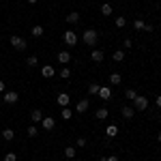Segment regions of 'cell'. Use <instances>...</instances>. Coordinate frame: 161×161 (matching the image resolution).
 I'll return each instance as SVG.
<instances>
[{"instance_id":"27","label":"cell","mask_w":161,"mask_h":161,"mask_svg":"<svg viewBox=\"0 0 161 161\" xmlns=\"http://www.w3.org/2000/svg\"><path fill=\"white\" fill-rule=\"evenodd\" d=\"M101 13H103V15H112V4L103 2V4H101Z\"/></svg>"},{"instance_id":"19","label":"cell","mask_w":161,"mask_h":161,"mask_svg":"<svg viewBox=\"0 0 161 161\" xmlns=\"http://www.w3.org/2000/svg\"><path fill=\"white\" fill-rule=\"evenodd\" d=\"M67 22H69V24H77V22H80V13L71 11L69 15H67Z\"/></svg>"},{"instance_id":"7","label":"cell","mask_w":161,"mask_h":161,"mask_svg":"<svg viewBox=\"0 0 161 161\" xmlns=\"http://www.w3.org/2000/svg\"><path fill=\"white\" fill-rule=\"evenodd\" d=\"M41 125H43V129H45V131H52V129L56 127V120H54L52 116H43V120H41Z\"/></svg>"},{"instance_id":"13","label":"cell","mask_w":161,"mask_h":161,"mask_svg":"<svg viewBox=\"0 0 161 161\" xmlns=\"http://www.w3.org/2000/svg\"><path fill=\"white\" fill-rule=\"evenodd\" d=\"M108 116H110V112L105 110V108H99V110L95 112V118H97V120H105Z\"/></svg>"},{"instance_id":"11","label":"cell","mask_w":161,"mask_h":161,"mask_svg":"<svg viewBox=\"0 0 161 161\" xmlns=\"http://www.w3.org/2000/svg\"><path fill=\"white\" fill-rule=\"evenodd\" d=\"M120 114H123V118H125V120H131V118L136 116V110L127 105V108H123V110H120Z\"/></svg>"},{"instance_id":"20","label":"cell","mask_w":161,"mask_h":161,"mask_svg":"<svg viewBox=\"0 0 161 161\" xmlns=\"http://www.w3.org/2000/svg\"><path fill=\"white\" fill-rule=\"evenodd\" d=\"M112 58H114V62H123L125 60V52L123 50H116L114 54H112Z\"/></svg>"},{"instance_id":"23","label":"cell","mask_w":161,"mask_h":161,"mask_svg":"<svg viewBox=\"0 0 161 161\" xmlns=\"http://www.w3.org/2000/svg\"><path fill=\"white\" fill-rule=\"evenodd\" d=\"M26 136H28V137H37L39 136V129L35 127V125H32V127H28V129H26Z\"/></svg>"},{"instance_id":"22","label":"cell","mask_w":161,"mask_h":161,"mask_svg":"<svg viewBox=\"0 0 161 161\" xmlns=\"http://www.w3.org/2000/svg\"><path fill=\"white\" fill-rule=\"evenodd\" d=\"M30 32H32V37H43V32H45V30H43V26H32V30H30Z\"/></svg>"},{"instance_id":"40","label":"cell","mask_w":161,"mask_h":161,"mask_svg":"<svg viewBox=\"0 0 161 161\" xmlns=\"http://www.w3.org/2000/svg\"><path fill=\"white\" fill-rule=\"evenodd\" d=\"M28 2H30V4H35V2H39V0H28Z\"/></svg>"},{"instance_id":"32","label":"cell","mask_w":161,"mask_h":161,"mask_svg":"<svg viewBox=\"0 0 161 161\" xmlns=\"http://www.w3.org/2000/svg\"><path fill=\"white\" fill-rule=\"evenodd\" d=\"M144 26H146V22H142V19H136L133 22V28L136 30H144Z\"/></svg>"},{"instance_id":"10","label":"cell","mask_w":161,"mask_h":161,"mask_svg":"<svg viewBox=\"0 0 161 161\" xmlns=\"http://www.w3.org/2000/svg\"><path fill=\"white\" fill-rule=\"evenodd\" d=\"M58 62H60V64H69V62H71V54L67 50L58 52Z\"/></svg>"},{"instance_id":"16","label":"cell","mask_w":161,"mask_h":161,"mask_svg":"<svg viewBox=\"0 0 161 161\" xmlns=\"http://www.w3.org/2000/svg\"><path fill=\"white\" fill-rule=\"evenodd\" d=\"M90 58H92V62H103V52L101 50H92Z\"/></svg>"},{"instance_id":"6","label":"cell","mask_w":161,"mask_h":161,"mask_svg":"<svg viewBox=\"0 0 161 161\" xmlns=\"http://www.w3.org/2000/svg\"><path fill=\"white\" fill-rule=\"evenodd\" d=\"M56 103H58L60 108H69V103H71V97H69V92H60V95L56 97Z\"/></svg>"},{"instance_id":"5","label":"cell","mask_w":161,"mask_h":161,"mask_svg":"<svg viewBox=\"0 0 161 161\" xmlns=\"http://www.w3.org/2000/svg\"><path fill=\"white\" fill-rule=\"evenodd\" d=\"M62 39H64V43H67L69 47H73L75 43H77V35H75V30H67V32L62 35Z\"/></svg>"},{"instance_id":"14","label":"cell","mask_w":161,"mask_h":161,"mask_svg":"<svg viewBox=\"0 0 161 161\" xmlns=\"http://www.w3.org/2000/svg\"><path fill=\"white\" fill-rule=\"evenodd\" d=\"M105 136H108V140L116 137V136H118V127H116V125H110V127L105 129Z\"/></svg>"},{"instance_id":"35","label":"cell","mask_w":161,"mask_h":161,"mask_svg":"<svg viewBox=\"0 0 161 161\" xmlns=\"http://www.w3.org/2000/svg\"><path fill=\"white\" fill-rule=\"evenodd\" d=\"M153 30H155V28H153L150 24H146V26H144V32H153Z\"/></svg>"},{"instance_id":"26","label":"cell","mask_w":161,"mask_h":161,"mask_svg":"<svg viewBox=\"0 0 161 161\" xmlns=\"http://www.w3.org/2000/svg\"><path fill=\"white\" fill-rule=\"evenodd\" d=\"M26 64H28V67H37L39 58H37V56H28V58H26Z\"/></svg>"},{"instance_id":"9","label":"cell","mask_w":161,"mask_h":161,"mask_svg":"<svg viewBox=\"0 0 161 161\" xmlns=\"http://www.w3.org/2000/svg\"><path fill=\"white\" fill-rule=\"evenodd\" d=\"M41 75L50 80V77H54V75H56V71H54V67H52V64H43V67H41Z\"/></svg>"},{"instance_id":"8","label":"cell","mask_w":161,"mask_h":161,"mask_svg":"<svg viewBox=\"0 0 161 161\" xmlns=\"http://www.w3.org/2000/svg\"><path fill=\"white\" fill-rule=\"evenodd\" d=\"M97 95H99L103 101H108V99H112V88L110 86H99V92H97Z\"/></svg>"},{"instance_id":"33","label":"cell","mask_w":161,"mask_h":161,"mask_svg":"<svg viewBox=\"0 0 161 161\" xmlns=\"http://www.w3.org/2000/svg\"><path fill=\"white\" fill-rule=\"evenodd\" d=\"M4 161H17V155L15 153H7L4 155Z\"/></svg>"},{"instance_id":"18","label":"cell","mask_w":161,"mask_h":161,"mask_svg":"<svg viewBox=\"0 0 161 161\" xmlns=\"http://www.w3.org/2000/svg\"><path fill=\"white\" fill-rule=\"evenodd\" d=\"M75 155H77V148H75V146H67V148H64V157H67V159H73Z\"/></svg>"},{"instance_id":"17","label":"cell","mask_w":161,"mask_h":161,"mask_svg":"<svg viewBox=\"0 0 161 161\" xmlns=\"http://www.w3.org/2000/svg\"><path fill=\"white\" fill-rule=\"evenodd\" d=\"M30 118H32V123H41V120H43V112L41 110H32Z\"/></svg>"},{"instance_id":"21","label":"cell","mask_w":161,"mask_h":161,"mask_svg":"<svg viewBox=\"0 0 161 161\" xmlns=\"http://www.w3.org/2000/svg\"><path fill=\"white\" fill-rule=\"evenodd\" d=\"M60 116L64 118V120H71V118H73V112H71V108H62Z\"/></svg>"},{"instance_id":"24","label":"cell","mask_w":161,"mask_h":161,"mask_svg":"<svg viewBox=\"0 0 161 161\" xmlns=\"http://www.w3.org/2000/svg\"><path fill=\"white\" fill-rule=\"evenodd\" d=\"M120 82H123L120 73H112V75H110V84H114V86H116V84H120Z\"/></svg>"},{"instance_id":"34","label":"cell","mask_w":161,"mask_h":161,"mask_svg":"<svg viewBox=\"0 0 161 161\" xmlns=\"http://www.w3.org/2000/svg\"><path fill=\"white\" fill-rule=\"evenodd\" d=\"M123 47H131V39H125V41H123Z\"/></svg>"},{"instance_id":"2","label":"cell","mask_w":161,"mask_h":161,"mask_svg":"<svg viewBox=\"0 0 161 161\" xmlns=\"http://www.w3.org/2000/svg\"><path fill=\"white\" fill-rule=\"evenodd\" d=\"M11 45H13V47H15L17 52H24L26 47H28L26 39H24V37H19V35H13V37H11Z\"/></svg>"},{"instance_id":"28","label":"cell","mask_w":161,"mask_h":161,"mask_svg":"<svg viewBox=\"0 0 161 161\" xmlns=\"http://www.w3.org/2000/svg\"><path fill=\"white\" fill-rule=\"evenodd\" d=\"M125 97H127V99H131V101H133V99L137 97V92L133 90V88H127V90H125Z\"/></svg>"},{"instance_id":"1","label":"cell","mask_w":161,"mask_h":161,"mask_svg":"<svg viewBox=\"0 0 161 161\" xmlns=\"http://www.w3.org/2000/svg\"><path fill=\"white\" fill-rule=\"evenodd\" d=\"M82 39H84V43H86V45L95 47V45H97V41H99V32H97L95 28H86V30H84V35H82Z\"/></svg>"},{"instance_id":"12","label":"cell","mask_w":161,"mask_h":161,"mask_svg":"<svg viewBox=\"0 0 161 161\" xmlns=\"http://www.w3.org/2000/svg\"><path fill=\"white\" fill-rule=\"evenodd\" d=\"M75 110H77V114H84L88 110V99H80L77 105H75Z\"/></svg>"},{"instance_id":"4","label":"cell","mask_w":161,"mask_h":161,"mask_svg":"<svg viewBox=\"0 0 161 161\" xmlns=\"http://www.w3.org/2000/svg\"><path fill=\"white\" fill-rule=\"evenodd\" d=\"M2 101H4L7 105H15V103L19 101V95H17L15 90H4V97H2Z\"/></svg>"},{"instance_id":"15","label":"cell","mask_w":161,"mask_h":161,"mask_svg":"<svg viewBox=\"0 0 161 161\" xmlns=\"http://www.w3.org/2000/svg\"><path fill=\"white\" fill-rule=\"evenodd\" d=\"M13 137H15V131H13L11 127H7V129H2V140H7V142H11Z\"/></svg>"},{"instance_id":"25","label":"cell","mask_w":161,"mask_h":161,"mask_svg":"<svg viewBox=\"0 0 161 161\" xmlns=\"http://www.w3.org/2000/svg\"><path fill=\"white\" fill-rule=\"evenodd\" d=\"M97 92H99V84H95V82H92V84L88 86V95H90V97H95Z\"/></svg>"},{"instance_id":"37","label":"cell","mask_w":161,"mask_h":161,"mask_svg":"<svg viewBox=\"0 0 161 161\" xmlns=\"http://www.w3.org/2000/svg\"><path fill=\"white\" fill-rule=\"evenodd\" d=\"M155 103H157V108H161V95L157 97V99H155Z\"/></svg>"},{"instance_id":"3","label":"cell","mask_w":161,"mask_h":161,"mask_svg":"<svg viewBox=\"0 0 161 161\" xmlns=\"http://www.w3.org/2000/svg\"><path fill=\"white\" fill-rule=\"evenodd\" d=\"M146 108H148V99L142 97V95H137L136 99H133V110L136 112H144Z\"/></svg>"},{"instance_id":"38","label":"cell","mask_w":161,"mask_h":161,"mask_svg":"<svg viewBox=\"0 0 161 161\" xmlns=\"http://www.w3.org/2000/svg\"><path fill=\"white\" fill-rule=\"evenodd\" d=\"M4 88H7V86H4V82L0 80V92H4Z\"/></svg>"},{"instance_id":"41","label":"cell","mask_w":161,"mask_h":161,"mask_svg":"<svg viewBox=\"0 0 161 161\" xmlns=\"http://www.w3.org/2000/svg\"><path fill=\"white\" fill-rule=\"evenodd\" d=\"M159 123H161V116H159Z\"/></svg>"},{"instance_id":"36","label":"cell","mask_w":161,"mask_h":161,"mask_svg":"<svg viewBox=\"0 0 161 161\" xmlns=\"http://www.w3.org/2000/svg\"><path fill=\"white\" fill-rule=\"evenodd\" d=\"M108 161H120V159H118L116 155H110V157H108Z\"/></svg>"},{"instance_id":"30","label":"cell","mask_w":161,"mask_h":161,"mask_svg":"<svg viewBox=\"0 0 161 161\" xmlns=\"http://www.w3.org/2000/svg\"><path fill=\"white\" fill-rule=\"evenodd\" d=\"M114 24H116V28H125V26H127V19L120 15V17H116V22H114Z\"/></svg>"},{"instance_id":"31","label":"cell","mask_w":161,"mask_h":161,"mask_svg":"<svg viewBox=\"0 0 161 161\" xmlns=\"http://www.w3.org/2000/svg\"><path fill=\"white\" fill-rule=\"evenodd\" d=\"M86 146V137H77L75 140V148H84Z\"/></svg>"},{"instance_id":"39","label":"cell","mask_w":161,"mask_h":161,"mask_svg":"<svg viewBox=\"0 0 161 161\" xmlns=\"http://www.w3.org/2000/svg\"><path fill=\"white\" fill-rule=\"evenodd\" d=\"M157 140H159V142H161V131H159V133H157Z\"/></svg>"},{"instance_id":"29","label":"cell","mask_w":161,"mask_h":161,"mask_svg":"<svg viewBox=\"0 0 161 161\" xmlns=\"http://www.w3.org/2000/svg\"><path fill=\"white\" fill-rule=\"evenodd\" d=\"M60 77H62V80L71 77V69H69V67H62V69H60Z\"/></svg>"}]
</instances>
